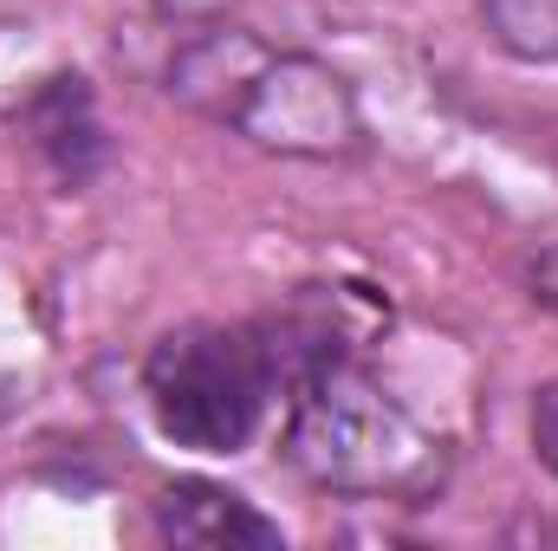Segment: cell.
<instances>
[{"instance_id": "6da1fadb", "label": "cell", "mask_w": 558, "mask_h": 551, "mask_svg": "<svg viewBox=\"0 0 558 551\" xmlns=\"http://www.w3.org/2000/svg\"><path fill=\"white\" fill-rule=\"evenodd\" d=\"M169 98L234 137L279 149V156H351L364 143V111L344 72L312 52L267 46L247 26H195L169 59Z\"/></svg>"}, {"instance_id": "7a4b0ae2", "label": "cell", "mask_w": 558, "mask_h": 551, "mask_svg": "<svg viewBox=\"0 0 558 551\" xmlns=\"http://www.w3.org/2000/svg\"><path fill=\"white\" fill-rule=\"evenodd\" d=\"M286 461L325 493L390 506H422L448 480L441 434H428L371 370L338 357H318L292 377Z\"/></svg>"}, {"instance_id": "3957f363", "label": "cell", "mask_w": 558, "mask_h": 551, "mask_svg": "<svg viewBox=\"0 0 558 551\" xmlns=\"http://www.w3.org/2000/svg\"><path fill=\"white\" fill-rule=\"evenodd\" d=\"M286 357L254 325H175L143 357L156 428L189 454H241L267 421Z\"/></svg>"}, {"instance_id": "277c9868", "label": "cell", "mask_w": 558, "mask_h": 551, "mask_svg": "<svg viewBox=\"0 0 558 551\" xmlns=\"http://www.w3.org/2000/svg\"><path fill=\"white\" fill-rule=\"evenodd\" d=\"M156 532L169 546L195 551H274L279 526L241 493L215 487V480H175L156 493Z\"/></svg>"}, {"instance_id": "5b68a950", "label": "cell", "mask_w": 558, "mask_h": 551, "mask_svg": "<svg viewBox=\"0 0 558 551\" xmlns=\"http://www.w3.org/2000/svg\"><path fill=\"white\" fill-rule=\"evenodd\" d=\"M33 131H39V143L59 156V169L78 182L85 169H78V143L98 137V124H92V105H85V91H78V78H52V91L33 105Z\"/></svg>"}, {"instance_id": "8992f818", "label": "cell", "mask_w": 558, "mask_h": 551, "mask_svg": "<svg viewBox=\"0 0 558 551\" xmlns=\"http://www.w3.org/2000/svg\"><path fill=\"white\" fill-rule=\"evenodd\" d=\"M481 13L513 59H558V0H481Z\"/></svg>"}, {"instance_id": "52a82bcc", "label": "cell", "mask_w": 558, "mask_h": 551, "mask_svg": "<svg viewBox=\"0 0 558 551\" xmlns=\"http://www.w3.org/2000/svg\"><path fill=\"white\" fill-rule=\"evenodd\" d=\"M162 20H175V26H215V20H228V7L234 0H149Z\"/></svg>"}]
</instances>
